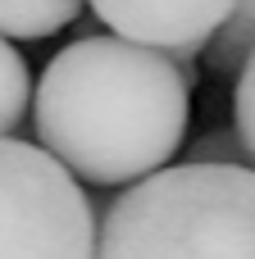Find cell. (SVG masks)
Masks as SVG:
<instances>
[{
	"mask_svg": "<svg viewBox=\"0 0 255 259\" xmlns=\"http://www.w3.org/2000/svg\"><path fill=\"white\" fill-rule=\"evenodd\" d=\"M32 109V73L9 36H0V137L18 132Z\"/></svg>",
	"mask_w": 255,
	"mask_h": 259,
	"instance_id": "obj_7",
	"label": "cell"
},
{
	"mask_svg": "<svg viewBox=\"0 0 255 259\" xmlns=\"http://www.w3.org/2000/svg\"><path fill=\"white\" fill-rule=\"evenodd\" d=\"M87 187L32 141L0 137V259H96Z\"/></svg>",
	"mask_w": 255,
	"mask_h": 259,
	"instance_id": "obj_3",
	"label": "cell"
},
{
	"mask_svg": "<svg viewBox=\"0 0 255 259\" xmlns=\"http://www.w3.org/2000/svg\"><path fill=\"white\" fill-rule=\"evenodd\" d=\"M233 118H237V137H242V146H246V155L255 164V46H251V55L242 59V68H237Z\"/></svg>",
	"mask_w": 255,
	"mask_h": 259,
	"instance_id": "obj_8",
	"label": "cell"
},
{
	"mask_svg": "<svg viewBox=\"0 0 255 259\" xmlns=\"http://www.w3.org/2000/svg\"><path fill=\"white\" fill-rule=\"evenodd\" d=\"M91 14L141 46L169 50L173 59H196L205 41L228 23L237 0H87Z\"/></svg>",
	"mask_w": 255,
	"mask_h": 259,
	"instance_id": "obj_4",
	"label": "cell"
},
{
	"mask_svg": "<svg viewBox=\"0 0 255 259\" xmlns=\"http://www.w3.org/2000/svg\"><path fill=\"white\" fill-rule=\"evenodd\" d=\"M192 82L169 50L110 36L64 46L32 87V127L82 187H132L187 141Z\"/></svg>",
	"mask_w": 255,
	"mask_h": 259,
	"instance_id": "obj_1",
	"label": "cell"
},
{
	"mask_svg": "<svg viewBox=\"0 0 255 259\" xmlns=\"http://www.w3.org/2000/svg\"><path fill=\"white\" fill-rule=\"evenodd\" d=\"M251 46H255V0H237L228 23L205 41L201 55H205L210 73H237L242 59L251 55Z\"/></svg>",
	"mask_w": 255,
	"mask_h": 259,
	"instance_id": "obj_6",
	"label": "cell"
},
{
	"mask_svg": "<svg viewBox=\"0 0 255 259\" xmlns=\"http://www.w3.org/2000/svg\"><path fill=\"white\" fill-rule=\"evenodd\" d=\"M96 259H255V164H164L123 187Z\"/></svg>",
	"mask_w": 255,
	"mask_h": 259,
	"instance_id": "obj_2",
	"label": "cell"
},
{
	"mask_svg": "<svg viewBox=\"0 0 255 259\" xmlns=\"http://www.w3.org/2000/svg\"><path fill=\"white\" fill-rule=\"evenodd\" d=\"M87 0H0V36L46 41L82 14Z\"/></svg>",
	"mask_w": 255,
	"mask_h": 259,
	"instance_id": "obj_5",
	"label": "cell"
},
{
	"mask_svg": "<svg viewBox=\"0 0 255 259\" xmlns=\"http://www.w3.org/2000/svg\"><path fill=\"white\" fill-rule=\"evenodd\" d=\"M183 164H251V155H246V146L233 127V132H210L196 146H187Z\"/></svg>",
	"mask_w": 255,
	"mask_h": 259,
	"instance_id": "obj_9",
	"label": "cell"
}]
</instances>
